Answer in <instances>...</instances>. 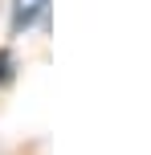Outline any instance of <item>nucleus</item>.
Here are the masks:
<instances>
[{"label":"nucleus","instance_id":"obj_1","mask_svg":"<svg viewBox=\"0 0 151 155\" xmlns=\"http://www.w3.org/2000/svg\"><path fill=\"white\" fill-rule=\"evenodd\" d=\"M49 0H12V33H29L37 21H45Z\"/></svg>","mask_w":151,"mask_h":155},{"label":"nucleus","instance_id":"obj_2","mask_svg":"<svg viewBox=\"0 0 151 155\" xmlns=\"http://www.w3.org/2000/svg\"><path fill=\"white\" fill-rule=\"evenodd\" d=\"M8 65H12V61H8V53H0V82L8 78Z\"/></svg>","mask_w":151,"mask_h":155}]
</instances>
